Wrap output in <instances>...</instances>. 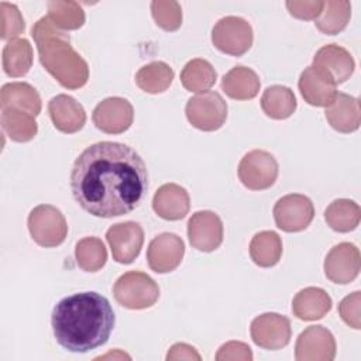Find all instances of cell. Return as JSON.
<instances>
[{"mask_svg":"<svg viewBox=\"0 0 361 361\" xmlns=\"http://www.w3.org/2000/svg\"><path fill=\"white\" fill-rule=\"evenodd\" d=\"M48 18L61 30H78L85 24V11L76 1H48Z\"/></svg>","mask_w":361,"mask_h":361,"instance_id":"836d02e7","label":"cell"},{"mask_svg":"<svg viewBox=\"0 0 361 361\" xmlns=\"http://www.w3.org/2000/svg\"><path fill=\"white\" fill-rule=\"evenodd\" d=\"M114 323L110 302L97 292L63 298L54 307L51 317L58 344L71 353H87L107 343Z\"/></svg>","mask_w":361,"mask_h":361,"instance_id":"7a4b0ae2","label":"cell"},{"mask_svg":"<svg viewBox=\"0 0 361 361\" xmlns=\"http://www.w3.org/2000/svg\"><path fill=\"white\" fill-rule=\"evenodd\" d=\"M27 224L31 238L45 248L58 247L68 234V224L62 212L51 204L34 207L28 214Z\"/></svg>","mask_w":361,"mask_h":361,"instance_id":"5b68a950","label":"cell"},{"mask_svg":"<svg viewBox=\"0 0 361 361\" xmlns=\"http://www.w3.org/2000/svg\"><path fill=\"white\" fill-rule=\"evenodd\" d=\"M48 111L54 127L65 134H73L82 130L86 123L83 106L68 94L52 97L48 103Z\"/></svg>","mask_w":361,"mask_h":361,"instance_id":"ac0fdd59","label":"cell"},{"mask_svg":"<svg viewBox=\"0 0 361 361\" xmlns=\"http://www.w3.org/2000/svg\"><path fill=\"white\" fill-rule=\"evenodd\" d=\"M151 13L157 25L165 31H176L182 25V8L178 1H152Z\"/></svg>","mask_w":361,"mask_h":361,"instance_id":"e575fe53","label":"cell"},{"mask_svg":"<svg viewBox=\"0 0 361 361\" xmlns=\"http://www.w3.org/2000/svg\"><path fill=\"white\" fill-rule=\"evenodd\" d=\"M148 189L144 159L131 147L102 141L87 147L75 161L71 190L79 206L94 217H117L133 212Z\"/></svg>","mask_w":361,"mask_h":361,"instance_id":"6da1fadb","label":"cell"},{"mask_svg":"<svg viewBox=\"0 0 361 361\" xmlns=\"http://www.w3.org/2000/svg\"><path fill=\"white\" fill-rule=\"evenodd\" d=\"M351 17L350 1H323V10L314 20L317 30L326 35H336L343 31Z\"/></svg>","mask_w":361,"mask_h":361,"instance_id":"1f68e13d","label":"cell"},{"mask_svg":"<svg viewBox=\"0 0 361 361\" xmlns=\"http://www.w3.org/2000/svg\"><path fill=\"white\" fill-rule=\"evenodd\" d=\"M188 237L193 248L212 252L223 243L221 219L210 210H202L192 214L188 221Z\"/></svg>","mask_w":361,"mask_h":361,"instance_id":"5bb4252c","label":"cell"},{"mask_svg":"<svg viewBox=\"0 0 361 361\" xmlns=\"http://www.w3.org/2000/svg\"><path fill=\"white\" fill-rule=\"evenodd\" d=\"M331 305V298L324 289L309 286L295 295L292 300V312L298 319L312 322L326 316L330 312Z\"/></svg>","mask_w":361,"mask_h":361,"instance_id":"7402d4cb","label":"cell"},{"mask_svg":"<svg viewBox=\"0 0 361 361\" xmlns=\"http://www.w3.org/2000/svg\"><path fill=\"white\" fill-rule=\"evenodd\" d=\"M92 118L100 131L106 134H121L131 127L134 109L124 97H107L94 107Z\"/></svg>","mask_w":361,"mask_h":361,"instance_id":"7c38bea8","label":"cell"},{"mask_svg":"<svg viewBox=\"0 0 361 361\" xmlns=\"http://www.w3.org/2000/svg\"><path fill=\"white\" fill-rule=\"evenodd\" d=\"M217 79V73L212 63L202 58H195L189 61L182 72H180V82L188 92L193 93H203L207 92Z\"/></svg>","mask_w":361,"mask_h":361,"instance_id":"f546056e","label":"cell"},{"mask_svg":"<svg viewBox=\"0 0 361 361\" xmlns=\"http://www.w3.org/2000/svg\"><path fill=\"white\" fill-rule=\"evenodd\" d=\"M75 257L80 269L86 272H96L104 267L107 261V251L100 238L85 237L78 241Z\"/></svg>","mask_w":361,"mask_h":361,"instance_id":"d6a6232c","label":"cell"},{"mask_svg":"<svg viewBox=\"0 0 361 361\" xmlns=\"http://www.w3.org/2000/svg\"><path fill=\"white\" fill-rule=\"evenodd\" d=\"M258 75L247 66H234L221 79V90L234 100L254 99L259 92Z\"/></svg>","mask_w":361,"mask_h":361,"instance_id":"603a6c76","label":"cell"},{"mask_svg":"<svg viewBox=\"0 0 361 361\" xmlns=\"http://www.w3.org/2000/svg\"><path fill=\"white\" fill-rule=\"evenodd\" d=\"M312 66L338 85L350 79L354 72L355 62L345 48L337 44H329L316 52Z\"/></svg>","mask_w":361,"mask_h":361,"instance_id":"e0dca14e","label":"cell"},{"mask_svg":"<svg viewBox=\"0 0 361 361\" xmlns=\"http://www.w3.org/2000/svg\"><path fill=\"white\" fill-rule=\"evenodd\" d=\"M361 219L360 206L350 199H337L324 210V220L338 233H348L357 228Z\"/></svg>","mask_w":361,"mask_h":361,"instance_id":"f1b7e54d","label":"cell"},{"mask_svg":"<svg viewBox=\"0 0 361 361\" xmlns=\"http://www.w3.org/2000/svg\"><path fill=\"white\" fill-rule=\"evenodd\" d=\"M106 240L114 261L118 264H131L141 252L144 230L135 221L117 223L107 230Z\"/></svg>","mask_w":361,"mask_h":361,"instance_id":"8fae6325","label":"cell"},{"mask_svg":"<svg viewBox=\"0 0 361 361\" xmlns=\"http://www.w3.org/2000/svg\"><path fill=\"white\" fill-rule=\"evenodd\" d=\"M282 255V240L275 231H259L250 243V257L258 267L269 268L279 262Z\"/></svg>","mask_w":361,"mask_h":361,"instance_id":"4316f807","label":"cell"},{"mask_svg":"<svg viewBox=\"0 0 361 361\" xmlns=\"http://www.w3.org/2000/svg\"><path fill=\"white\" fill-rule=\"evenodd\" d=\"M336 357V340L323 326H309L298 337L295 358L298 361H331Z\"/></svg>","mask_w":361,"mask_h":361,"instance_id":"4fadbf2b","label":"cell"},{"mask_svg":"<svg viewBox=\"0 0 361 361\" xmlns=\"http://www.w3.org/2000/svg\"><path fill=\"white\" fill-rule=\"evenodd\" d=\"M296 97L288 86L274 85L264 90L261 97L262 111L275 120H285L296 110Z\"/></svg>","mask_w":361,"mask_h":361,"instance_id":"d4e9b609","label":"cell"},{"mask_svg":"<svg viewBox=\"0 0 361 361\" xmlns=\"http://www.w3.org/2000/svg\"><path fill=\"white\" fill-rule=\"evenodd\" d=\"M360 274V250L351 243L334 245L324 259V275L334 283L345 285Z\"/></svg>","mask_w":361,"mask_h":361,"instance_id":"2e32d148","label":"cell"},{"mask_svg":"<svg viewBox=\"0 0 361 361\" xmlns=\"http://www.w3.org/2000/svg\"><path fill=\"white\" fill-rule=\"evenodd\" d=\"M0 23H1V31L0 37L3 39H16L20 34L24 32V18L17 8V6L1 1L0 3Z\"/></svg>","mask_w":361,"mask_h":361,"instance_id":"d590c367","label":"cell"},{"mask_svg":"<svg viewBox=\"0 0 361 361\" xmlns=\"http://www.w3.org/2000/svg\"><path fill=\"white\" fill-rule=\"evenodd\" d=\"M360 306H361V292L355 290L351 295L345 296L338 303V314L343 322L358 330L361 327V316H360Z\"/></svg>","mask_w":361,"mask_h":361,"instance_id":"8d00e7d4","label":"cell"},{"mask_svg":"<svg viewBox=\"0 0 361 361\" xmlns=\"http://www.w3.org/2000/svg\"><path fill=\"white\" fill-rule=\"evenodd\" d=\"M166 360L168 361H172V360H196V361H200L202 357L196 351V348H193L192 345L185 344V343H176L169 348V351L166 354Z\"/></svg>","mask_w":361,"mask_h":361,"instance_id":"ab89813d","label":"cell"},{"mask_svg":"<svg viewBox=\"0 0 361 361\" xmlns=\"http://www.w3.org/2000/svg\"><path fill=\"white\" fill-rule=\"evenodd\" d=\"M0 123L3 131L16 142L31 141L38 131L34 116L18 109H3Z\"/></svg>","mask_w":361,"mask_h":361,"instance_id":"83f0119b","label":"cell"},{"mask_svg":"<svg viewBox=\"0 0 361 361\" xmlns=\"http://www.w3.org/2000/svg\"><path fill=\"white\" fill-rule=\"evenodd\" d=\"M0 106L1 110L18 109L35 117L41 113V97L30 83L11 82L1 87Z\"/></svg>","mask_w":361,"mask_h":361,"instance_id":"cb8c5ba5","label":"cell"},{"mask_svg":"<svg viewBox=\"0 0 361 361\" xmlns=\"http://www.w3.org/2000/svg\"><path fill=\"white\" fill-rule=\"evenodd\" d=\"M286 8L290 16L299 20H316L323 10V1L290 0V1H286Z\"/></svg>","mask_w":361,"mask_h":361,"instance_id":"74e56055","label":"cell"},{"mask_svg":"<svg viewBox=\"0 0 361 361\" xmlns=\"http://www.w3.org/2000/svg\"><path fill=\"white\" fill-rule=\"evenodd\" d=\"M172 80L173 71L168 63L162 61H154L148 65H144L135 73L137 86L145 93L151 94L165 92L171 86Z\"/></svg>","mask_w":361,"mask_h":361,"instance_id":"4dcf8cb0","label":"cell"},{"mask_svg":"<svg viewBox=\"0 0 361 361\" xmlns=\"http://www.w3.org/2000/svg\"><path fill=\"white\" fill-rule=\"evenodd\" d=\"M252 341L265 350H279L289 344L292 329L290 320L279 313H264L251 322Z\"/></svg>","mask_w":361,"mask_h":361,"instance_id":"30bf717a","label":"cell"},{"mask_svg":"<svg viewBox=\"0 0 361 361\" xmlns=\"http://www.w3.org/2000/svg\"><path fill=\"white\" fill-rule=\"evenodd\" d=\"M329 124L338 133H353L358 130L361 121L360 102L357 97L337 92L333 103L324 111Z\"/></svg>","mask_w":361,"mask_h":361,"instance_id":"44dd1931","label":"cell"},{"mask_svg":"<svg viewBox=\"0 0 361 361\" xmlns=\"http://www.w3.org/2000/svg\"><path fill=\"white\" fill-rule=\"evenodd\" d=\"M314 217L312 200L300 193L282 196L274 206V219L278 228L286 233L305 230Z\"/></svg>","mask_w":361,"mask_h":361,"instance_id":"9c48e42d","label":"cell"},{"mask_svg":"<svg viewBox=\"0 0 361 361\" xmlns=\"http://www.w3.org/2000/svg\"><path fill=\"white\" fill-rule=\"evenodd\" d=\"M298 86L305 102L316 107L330 106L337 94L336 83L313 66H307L300 73Z\"/></svg>","mask_w":361,"mask_h":361,"instance_id":"d6986e66","label":"cell"},{"mask_svg":"<svg viewBox=\"0 0 361 361\" xmlns=\"http://www.w3.org/2000/svg\"><path fill=\"white\" fill-rule=\"evenodd\" d=\"M152 209L164 220H180L190 209L189 193L176 183H165L155 192Z\"/></svg>","mask_w":361,"mask_h":361,"instance_id":"ffe728a7","label":"cell"},{"mask_svg":"<svg viewBox=\"0 0 361 361\" xmlns=\"http://www.w3.org/2000/svg\"><path fill=\"white\" fill-rule=\"evenodd\" d=\"M278 162L272 154L264 149L247 152L238 164V178L250 190L271 188L278 178Z\"/></svg>","mask_w":361,"mask_h":361,"instance_id":"ba28073f","label":"cell"},{"mask_svg":"<svg viewBox=\"0 0 361 361\" xmlns=\"http://www.w3.org/2000/svg\"><path fill=\"white\" fill-rule=\"evenodd\" d=\"M217 361H228V360H243V361H251L252 360V353L248 344L241 343V341H228L223 344L217 354H216Z\"/></svg>","mask_w":361,"mask_h":361,"instance_id":"f35d334b","label":"cell"},{"mask_svg":"<svg viewBox=\"0 0 361 361\" xmlns=\"http://www.w3.org/2000/svg\"><path fill=\"white\" fill-rule=\"evenodd\" d=\"M227 110L224 99L213 90L190 97L185 107L188 121L202 131H216L221 128L227 118Z\"/></svg>","mask_w":361,"mask_h":361,"instance_id":"8992f818","label":"cell"},{"mask_svg":"<svg viewBox=\"0 0 361 361\" xmlns=\"http://www.w3.org/2000/svg\"><path fill=\"white\" fill-rule=\"evenodd\" d=\"M3 69L11 78L24 76L32 65V47L25 38L8 41L1 55Z\"/></svg>","mask_w":361,"mask_h":361,"instance_id":"484cf974","label":"cell"},{"mask_svg":"<svg viewBox=\"0 0 361 361\" xmlns=\"http://www.w3.org/2000/svg\"><path fill=\"white\" fill-rule=\"evenodd\" d=\"M113 295L121 306L141 310L155 305L159 298V288L149 275L140 271H128L116 281Z\"/></svg>","mask_w":361,"mask_h":361,"instance_id":"277c9868","label":"cell"},{"mask_svg":"<svg viewBox=\"0 0 361 361\" xmlns=\"http://www.w3.org/2000/svg\"><path fill=\"white\" fill-rule=\"evenodd\" d=\"M183 254V240L173 233H162L151 240L147 250V261L152 271L166 274L179 267Z\"/></svg>","mask_w":361,"mask_h":361,"instance_id":"9a60e30c","label":"cell"},{"mask_svg":"<svg viewBox=\"0 0 361 361\" xmlns=\"http://www.w3.org/2000/svg\"><path fill=\"white\" fill-rule=\"evenodd\" d=\"M31 35L35 41L41 65L61 86L76 90L86 85L89 79L86 61L72 48L69 35L58 28L48 16L41 17L34 24Z\"/></svg>","mask_w":361,"mask_h":361,"instance_id":"3957f363","label":"cell"},{"mask_svg":"<svg viewBox=\"0 0 361 361\" xmlns=\"http://www.w3.org/2000/svg\"><path fill=\"white\" fill-rule=\"evenodd\" d=\"M254 34L251 24L235 16L220 18L212 30V42L223 54L241 56L252 45Z\"/></svg>","mask_w":361,"mask_h":361,"instance_id":"52a82bcc","label":"cell"}]
</instances>
